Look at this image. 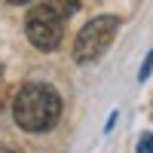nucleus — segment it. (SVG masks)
I'll return each instance as SVG.
<instances>
[{
    "mask_svg": "<svg viewBox=\"0 0 153 153\" xmlns=\"http://www.w3.org/2000/svg\"><path fill=\"white\" fill-rule=\"evenodd\" d=\"M0 76H3V68H0Z\"/></svg>",
    "mask_w": 153,
    "mask_h": 153,
    "instance_id": "obj_9",
    "label": "nucleus"
},
{
    "mask_svg": "<svg viewBox=\"0 0 153 153\" xmlns=\"http://www.w3.org/2000/svg\"><path fill=\"white\" fill-rule=\"evenodd\" d=\"M49 9L61 19H71L74 12H80V0H49Z\"/></svg>",
    "mask_w": 153,
    "mask_h": 153,
    "instance_id": "obj_4",
    "label": "nucleus"
},
{
    "mask_svg": "<svg viewBox=\"0 0 153 153\" xmlns=\"http://www.w3.org/2000/svg\"><path fill=\"white\" fill-rule=\"evenodd\" d=\"M61 16H55L49 6H34L28 12V19H25V34H28V40L40 49V52H52V49H58L61 43Z\"/></svg>",
    "mask_w": 153,
    "mask_h": 153,
    "instance_id": "obj_3",
    "label": "nucleus"
},
{
    "mask_svg": "<svg viewBox=\"0 0 153 153\" xmlns=\"http://www.w3.org/2000/svg\"><path fill=\"white\" fill-rule=\"evenodd\" d=\"M138 153H153V135H150V132L141 135V141H138Z\"/></svg>",
    "mask_w": 153,
    "mask_h": 153,
    "instance_id": "obj_6",
    "label": "nucleus"
},
{
    "mask_svg": "<svg viewBox=\"0 0 153 153\" xmlns=\"http://www.w3.org/2000/svg\"><path fill=\"white\" fill-rule=\"evenodd\" d=\"M120 31V19L117 16H98L92 22L83 25V31L76 34V43H74V58L80 65H89V61H98L101 55L110 49L113 37Z\"/></svg>",
    "mask_w": 153,
    "mask_h": 153,
    "instance_id": "obj_2",
    "label": "nucleus"
},
{
    "mask_svg": "<svg viewBox=\"0 0 153 153\" xmlns=\"http://www.w3.org/2000/svg\"><path fill=\"white\" fill-rule=\"evenodd\" d=\"M150 71H153V49H150V55L144 58V65H141V71H138V80H147V76H150Z\"/></svg>",
    "mask_w": 153,
    "mask_h": 153,
    "instance_id": "obj_5",
    "label": "nucleus"
},
{
    "mask_svg": "<svg viewBox=\"0 0 153 153\" xmlns=\"http://www.w3.org/2000/svg\"><path fill=\"white\" fill-rule=\"evenodd\" d=\"M61 117V98L49 83H25L12 98V120L25 132H49Z\"/></svg>",
    "mask_w": 153,
    "mask_h": 153,
    "instance_id": "obj_1",
    "label": "nucleus"
},
{
    "mask_svg": "<svg viewBox=\"0 0 153 153\" xmlns=\"http://www.w3.org/2000/svg\"><path fill=\"white\" fill-rule=\"evenodd\" d=\"M9 3H31V0H9Z\"/></svg>",
    "mask_w": 153,
    "mask_h": 153,
    "instance_id": "obj_8",
    "label": "nucleus"
},
{
    "mask_svg": "<svg viewBox=\"0 0 153 153\" xmlns=\"http://www.w3.org/2000/svg\"><path fill=\"white\" fill-rule=\"evenodd\" d=\"M0 153H19V150H12V147H0Z\"/></svg>",
    "mask_w": 153,
    "mask_h": 153,
    "instance_id": "obj_7",
    "label": "nucleus"
}]
</instances>
